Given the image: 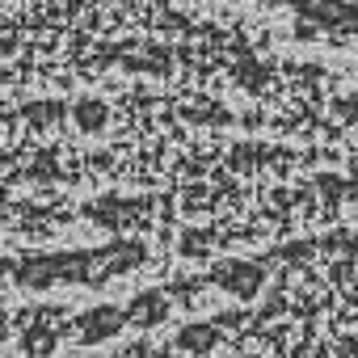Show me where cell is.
<instances>
[{
    "instance_id": "5b68a950",
    "label": "cell",
    "mask_w": 358,
    "mask_h": 358,
    "mask_svg": "<svg viewBox=\"0 0 358 358\" xmlns=\"http://www.w3.org/2000/svg\"><path fill=\"white\" fill-rule=\"evenodd\" d=\"M160 316H164V299H160V295H143V299L131 303V320H135V324H152V320H160Z\"/></svg>"
},
{
    "instance_id": "7a4b0ae2",
    "label": "cell",
    "mask_w": 358,
    "mask_h": 358,
    "mask_svg": "<svg viewBox=\"0 0 358 358\" xmlns=\"http://www.w3.org/2000/svg\"><path fill=\"white\" fill-rule=\"evenodd\" d=\"M220 282H224L228 291H236V295H253V291H257V282H262V274H257V266L236 262L232 270H224V274H220Z\"/></svg>"
},
{
    "instance_id": "8992f818",
    "label": "cell",
    "mask_w": 358,
    "mask_h": 358,
    "mask_svg": "<svg viewBox=\"0 0 358 358\" xmlns=\"http://www.w3.org/2000/svg\"><path fill=\"white\" fill-rule=\"evenodd\" d=\"M51 345H55L51 333H26V350L30 354H51Z\"/></svg>"
},
{
    "instance_id": "277c9868",
    "label": "cell",
    "mask_w": 358,
    "mask_h": 358,
    "mask_svg": "<svg viewBox=\"0 0 358 358\" xmlns=\"http://www.w3.org/2000/svg\"><path fill=\"white\" fill-rule=\"evenodd\" d=\"M177 345L190 350V354H207V350L215 345V329H211V324H190V329H182Z\"/></svg>"
},
{
    "instance_id": "6da1fadb",
    "label": "cell",
    "mask_w": 358,
    "mask_h": 358,
    "mask_svg": "<svg viewBox=\"0 0 358 358\" xmlns=\"http://www.w3.org/2000/svg\"><path fill=\"white\" fill-rule=\"evenodd\" d=\"M122 312L118 308H93V312H85L80 316V337L85 341H106V337H114L118 329H122Z\"/></svg>"
},
{
    "instance_id": "52a82bcc",
    "label": "cell",
    "mask_w": 358,
    "mask_h": 358,
    "mask_svg": "<svg viewBox=\"0 0 358 358\" xmlns=\"http://www.w3.org/2000/svg\"><path fill=\"white\" fill-rule=\"evenodd\" d=\"M0 337H5V316H0Z\"/></svg>"
},
{
    "instance_id": "3957f363",
    "label": "cell",
    "mask_w": 358,
    "mask_h": 358,
    "mask_svg": "<svg viewBox=\"0 0 358 358\" xmlns=\"http://www.w3.org/2000/svg\"><path fill=\"white\" fill-rule=\"evenodd\" d=\"M72 118H76L80 131H101V127H106V106H101L97 97H80L76 110H72Z\"/></svg>"
}]
</instances>
